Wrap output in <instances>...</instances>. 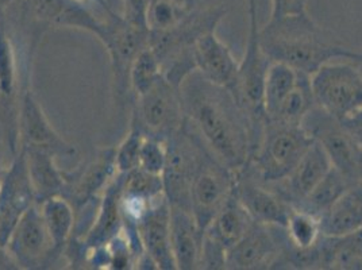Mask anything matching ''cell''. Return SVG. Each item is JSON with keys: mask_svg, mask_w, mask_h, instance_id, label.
<instances>
[{"mask_svg": "<svg viewBox=\"0 0 362 270\" xmlns=\"http://www.w3.org/2000/svg\"><path fill=\"white\" fill-rule=\"evenodd\" d=\"M182 108L212 154L238 172L253 151L252 126L233 92L192 72L180 86Z\"/></svg>", "mask_w": 362, "mask_h": 270, "instance_id": "cell-1", "label": "cell"}, {"mask_svg": "<svg viewBox=\"0 0 362 270\" xmlns=\"http://www.w3.org/2000/svg\"><path fill=\"white\" fill-rule=\"evenodd\" d=\"M259 44L269 60L283 62L311 76L323 64L346 60L349 47L332 44L308 16H287L259 28Z\"/></svg>", "mask_w": 362, "mask_h": 270, "instance_id": "cell-2", "label": "cell"}, {"mask_svg": "<svg viewBox=\"0 0 362 270\" xmlns=\"http://www.w3.org/2000/svg\"><path fill=\"white\" fill-rule=\"evenodd\" d=\"M226 16V7L212 6L207 8H192L180 23L165 31H149V46L160 60L163 74L175 86L195 72L194 46L206 33L216 31L218 25Z\"/></svg>", "mask_w": 362, "mask_h": 270, "instance_id": "cell-3", "label": "cell"}, {"mask_svg": "<svg viewBox=\"0 0 362 270\" xmlns=\"http://www.w3.org/2000/svg\"><path fill=\"white\" fill-rule=\"evenodd\" d=\"M313 142L302 124L265 119L256 149L247 163L265 182L284 180Z\"/></svg>", "mask_w": 362, "mask_h": 270, "instance_id": "cell-4", "label": "cell"}, {"mask_svg": "<svg viewBox=\"0 0 362 270\" xmlns=\"http://www.w3.org/2000/svg\"><path fill=\"white\" fill-rule=\"evenodd\" d=\"M247 1V14H249V37L243 59L238 66V75L231 92L241 105L243 112L252 126L253 133V151L256 149L257 142L262 131L265 122V108H264V86L268 68L272 61L262 50L259 44V26H258V11L257 0ZM253 153V151H252Z\"/></svg>", "mask_w": 362, "mask_h": 270, "instance_id": "cell-5", "label": "cell"}, {"mask_svg": "<svg viewBox=\"0 0 362 270\" xmlns=\"http://www.w3.org/2000/svg\"><path fill=\"white\" fill-rule=\"evenodd\" d=\"M107 16L108 19L102 22L96 37L110 56L117 100L119 105H124L132 100L130 69L139 52L149 45V28L146 23L117 16L110 8Z\"/></svg>", "mask_w": 362, "mask_h": 270, "instance_id": "cell-6", "label": "cell"}, {"mask_svg": "<svg viewBox=\"0 0 362 270\" xmlns=\"http://www.w3.org/2000/svg\"><path fill=\"white\" fill-rule=\"evenodd\" d=\"M206 151V143L187 119L166 141L163 182L169 206L189 207L191 185Z\"/></svg>", "mask_w": 362, "mask_h": 270, "instance_id": "cell-7", "label": "cell"}, {"mask_svg": "<svg viewBox=\"0 0 362 270\" xmlns=\"http://www.w3.org/2000/svg\"><path fill=\"white\" fill-rule=\"evenodd\" d=\"M304 130L327 154L350 187L362 184V149L347 131L342 120L314 107L302 122Z\"/></svg>", "mask_w": 362, "mask_h": 270, "instance_id": "cell-8", "label": "cell"}, {"mask_svg": "<svg viewBox=\"0 0 362 270\" xmlns=\"http://www.w3.org/2000/svg\"><path fill=\"white\" fill-rule=\"evenodd\" d=\"M130 124L146 136L168 141L185 122L180 87L163 75L149 90L132 102Z\"/></svg>", "mask_w": 362, "mask_h": 270, "instance_id": "cell-9", "label": "cell"}, {"mask_svg": "<svg viewBox=\"0 0 362 270\" xmlns=\"http://www.w3.org/2000/svg\"><path fill=\"white\" fill-rule=\"evenodd\" d=\"M310 83L315 105L338 119L362 107V74L356 62H326Z\"/></svg>", "mask_w": 362, "mask_h": 270, "instance_id": "cell-10", "label": "cell"}, {"mask_svg": "<svg viewBox=\"0 0 362 270\" xmlns=\"http://www.w3.org/2000/svg\"><path fill=\"white\" fill-rule=\"evenodd\" d=\"M286 228L253 222L242 240L227 252L226 269H287Z\"/></svg>", "mask_w": 362, "mask_h": 270, "instance_id": "cell-11", "label": "cell"}, {"mask_svg": "<svg viewBox=\"0 0 362 270\" xmlns=\"http://www.w3.org/2000/svg\"><path fill=\"white\" fill-rule=\"evenodd\" d=\"M234 187L235 172L219 161L207 148L189 192V207L203 233L233 195Z\"/></svg>", "mask_w": 362, "mask_h": 270, "instance_id": "cell-12", "label": "cell"}, {"mask_svg": "<svg viewBox=\"0 0 362 270\" xmlns=\"http://www.w3.org/2000/svg\"><path fill=\"white\" fill-rule=\"evenodd\" d=\"M23 74H19L16 46L8 33L6 10H0V133L14 155L19 148V100Z\"/></svg>", "mask_w": 362, "mask_h": 270, "instance_id": "cell-13", "label": "cell"}, {"mask_svg": "<svg viewBox=\"0 0 362 270\" xmlns=\"http://www.w3.org/2000/svg\"><path fill=\"white\" fill-rule=\"evenodd\" d=\"M19 148L44 151L56 158H71L77 148L64 139L34 96L30 86V69L25 72L19 100Z\"/></svg>", "mask_w": 362, "mask_h": 270, "instance_id": "cell-14", "label": "cell"}, {"mask_svg": "<svg viewBox=\"0 0 362 270\" xmlns=\"http://www.w3.org/2000/svg\"><path fill=\"white\" fill-rule=\"evenodd\" d=\"M37 204L23 149L18 148L0 182V245L6 246L21 218Z\"/></svg>", "mask_w": 362, "mask_h": 270, "instance_id": "cell-15", "label": "cell"}, {"mask_svg": "<svg viewBox=\"0 0 362 270\" xmlns=\"http://www.w3.org/2000/svg\"><path fill=\"white\" fill-rule=\"evenodd\" d=\"M117 175L115 148H105L98 151L90 160L81 163L74 170L65 172V197L75 212L84 210L100 200L110 181Z\"/></svg>", "mask_w": 362, "mask_h": 270, "instance_id": "cell-16", "label": "cell"}, {"mask_svg": "<svg viewBox=\"0 0 362 270\" xmlns=\"http://www.w3.org/2000/svg\"><path fill=\"white\" fill-rule=\"evenodd\" d=\"M6 247L19 269H46L59 261L38 204L21 218Z\"/></svg>", "mask_w": 362, "mask_h": 270, "instance_id": "cell-17", "label": "cell"}, {"mask_svg": "<svg viewBox=\"0 0 362 270\" xmlns=\"http://www.w3.org/2000/svg\"><path fill=\"white\" fill-rule=\"evenodd\" d=\"M234 194L253 221L284 227L292 207L269 182L259 179L249 163L235 172Z\"/></svg>", "mask_w": 362, "mask_h": 270, "instance_id": "cell-18", "label": "cell"}, {"mask_svg": "<svg viewBox=\"0 0 362 270\" xmlns=\"http://www.w3.org/2000/svg\"><path fill=\"white\" fill-rule=\"evenodd\" d=\"M332 168L327 154L314 141L287 177L272 182V187L287 200L292 209H296Z\"/></svg>", "mask_w": 362, "mask_h": 270, "instance_id": "cell-19", "label": "cell"}, {"mask_svg": "<svg viewBox=\"0 0 362 270\" xmlns=\"http://www.w3.org/2000/svg\"><path fill=\"white\" fill-rule=\"evenodd\" d=\"M136 231L145 253L151 255L158 269H177L172 252L170 206L165 195L151 206L138 223Z\"/></svg>", "mask_w": 362, "mask_h": 270, "instance_id": "cell-20", "label": "cell"}, {"mask_svg": "<svg viewBox=\"0 0 362 270\" xmlns=\"http://www.w3.org/2000/svg\"><path fill=\"white\" fill-rule=\"evenodd\" d=\"M195 69L215 86L231 90L235 84L240 62L215 31L202 35L194 46Z\"/></svg>", "mask_w": 362, "mask_h": 270, "instance_id": "cell-21", "label": "cell"}, {"mask_svg": "<svg viewBox=\"0 0 362 270\" xmlns=\"http://www.w3.org/2000/svg\"><path fill=\"white\" fill-rule=\"evenodd\" d=\"M203 234L189 207L170 206L172 252L177 269H199Z\"/></svg>", "mask_w": 362, "mask_h": 270, "instance_id": "cell-22", "label": "cell"}, {"mask_svg": "<svg viewBox=\"0 0 362 270\" xmlns=\"http://www.w3.org/2000/svg\"><path fill=\"white\" fill-rule=\"evenodd\" d=\"M325 237H342L362 228V184L347 188L320 218Z\"/></svg>", "mask_w": 362, "mask_h": 270, "instance_id": "cell-23", "label": "cell"}, {"mask_svg": "<svg viewBox=\"0 0 362 270\" xmlns=\"http://www.w3.org/2000/svg\"><path fill=\"white\" fill-rule=\"evenodd\" d=\"M253 222V218L233 192L226 204L215 215L211 223L206 227L204 237L228 252L242 240Z\"/></svg>", "mask_w": 362, "mask_h": 270, "instance_id": "cell-24", "label": "cell"}, {"mask_svg": "<svg viewBox=\"0 0 362 270\" xmlns=\"http://www.w3.org/2000/svg\"><path fill=\"white\" fill-rule=\"evenodd\" d=\"M23 151L26 154V163L37 204L45 201L46 199L62 196L65 179L64 170H61L56 164L57 158L44 151L23 149Z\"/></svg>", "mask_w": 362, "mask_h": 270, "instance_id": "cell-25", "label": "cell"}, {"mask_svg": "<svg viewBox=\"0 0 362 270\" xmlns=\"http://www.w3.org/2000/svg\"><path fill=\"white\" fill-rule=\"evenodd\" d=\"M47 233L53 243L56 257L60 259L74 237L76 212L72 204L62 196H54L40 203Z\"/></svg>", "mask_w": 362, "mask_h": 270, "instance_id": "cell-26", "label": "cell"}, {"mask_svg": "<svg viewBox=\"0 0 362 270\" xmlns=\"http://www.w3.org/2000/svg\"><path fill=\"white\" fill-rule=\"evenodd\" d=\"M303 72L283 62L272 61L264 86L265 118L271 117L288 93L295 88Z\"/></svg>", "mask_w": 362, "mask_h": 270, "instance_id": "cell-27", "label": "cell"}, {"mask_svg": "<svg viewBox=\"0 0 362 270\" xmlns=\"http://www.w3.org/2000/svg\"><path fill=\"white\" fill-rule=\"evenodd\" d=\"M315 107V100L311 90L310 76L303 74L295 86L277 107V110L265 119L279 120L291 124H302L304 117Z\"/></svg>", "mask_w": 362, "mask_h": 270, "instance_id": "cell-28", "label": "cell"}, {"mask_svg": "<svg viewBox=\"0 0 362 270\" xmlns=\"http://www.w3.org/2000/svg\"><path fill=\"white\" fill-rule=\"evenodd\" d=\"M350 185L342 177V175L332 168L329 173L322 179L317 187L311 191L302 203L296 207L299 210L307 211L317 218H320L326 211L332 207V203L342 195Z\"/></svg>", "mask_w": 362, "mask_h": 270, "instance_id": "cell-29", "label": "cell"}, {"mask_svg": "<svg viewBox=\"0 0 362 270\" xmlns=\"http://www.w3.org/2000/svg\"><path fill=\"white\" fill-rule=\"evenodd\" d=\"M289 246L295 250H308L323 237L320 219L307 211L292 209L284 225Z\"/></svg>", "mask_w": 362, "mask_h": 270, "instance_id": "cell-30", "label": "cell"}, {"mask_svg": "<svg viewBox=\"0 0 362 270\" xmlns=\"http://www.w3.org/2000/svg\"><path fill=\"white\" fill-rule=\"evenodd\" d=\"M163 75L164 74H163L160 60L157 59L156 53L151 50V46H146L139 52L136 60L133 61V65L130 69L129 81H130L132 102L134 98L149 90Z\"/></svg>", "mask_w": 362, "mask_h": 270, "instance_id": "cell-31", "label": "cell"}, {"mask_svg": "<svg viewBox=\"0 0 362 270\" xmlns=\"http://www.w3.org/2000/svg\"><path fill=\"white\" fill-rule=\"evenodd\" d=\"M192 8L194 7L181 4L175 0H149L146 10V23L149 31H165L176 26Z\"/></svg>", "mask_w": 362, "mask_h": 270, "instance_id": "cell-32", "label": "cell"}, {"mask_svg": "<svg viewBox=\"0 0 362 270\" xmlns=\"http://www.w3.org/2000/svg\"><path fill=\"white\" fill-rule=\"evenodd\" d=\"M146 135L136 126L130 124V130L123 138L121 143L115 148V166L117 173L127 175L139 166L141 146Z\"/></svg>", "mask_w": 362, "mask_h": 270, "instance_id": "cell-33", "label": "cell"}, {"mask_svg": "<svg viewBox=\"0 0 362 270\" xmlns=\"http://www.w3.org/2000/svg\"><path fill=\"white\" fill-rule=\"evenodd\" d=\"M166 161V142L153 138V136H145L142 146H141V154H139V169L156 175L163 176Z\"/></svg>", "mask_w": 362, "mask_h": 270, "instance_id": "cell-34", "label": "cell"}, {"mask_svg": "<svg viewBox=\"0 0 362 270\" xmlns=\"http://www.w3.org/2000/svg\"><path fill=\"white\" fill-rule=\"evenodd\" d=\"M304 13H307L305 0H272L269 19H279L283 16H298Z\"/></svg>", "mask_w": 362, "mask_h": 270, "instance_id": "cell-35", "label": "cell"}, {"mask_svg": "<svg viewBox=\"0 0 362 270\" xmlns=\"http://www.w3.org/2000/svg\"><path fill=\"white\" fill-rule=\"evenodd\" d=\"M342 120L347 131L356 139V142L361 146L362 149V107L349 114Z\"/></svg>", "mask_w": 362, "mask_h": 270, "instance_id": "cell-36", "label": "cell"}, {"mask_svg": "<svg viewBox=\"0 0 362 270\" xmlns=\"http://www.w3.org/2000/svg\"><path fill=\"white\" fill-rule=\"evenodd\" d=\"M19 266L14 257L8 252L6 246L0 245V270H18Z\"/></svg>", "mask_w": 362, "mask_h": 270, "instance_id": "cell-37", "label": "cell"}, {"mask_svg": "<svg viewBox=\"0 0 362 270\" xmlns=\"http://www.w3.org/2000/svg\"><path fill=\"white\" fill-rule=\"evenodd\" d=\"M347 61H351V62H356V64H362V52L350 49L349 53H347Z\"/></svg>", "mask_w": 362, "mask_h": 270, "instance_id": "cell-38", "label": "cell"}, {"mask_svg": "<svg viewBox=\"0 0 362 270\" xmlns=\"http://www.w3.org/2000/svg\"><path fill=\"white\" fill-rule=\"evenodd\" d=\"M18 0H0V10H6L8 6L14 4Z\"/></svg>", "mask_w": 362, "mask_h": 270, "instance_id": "cell-39", "label": "cell"}, {"mask_svg": "<svg viewBox=\"0 0 362 270\" xmlns=\"http://www.w3.org/2000/svg\"><path fill=\"white\" fill-rule=\"evenodd\" d=\"M71 1H74V3H78V4H84V6H86V4H88L90 1H98V3H99V4H102V6H105V4H106L103 0H71Z\"/></svg>", "mask_w": 362, "mask_h": 270, "instance_id": "cell-40", "label": "cell"}, {"mask_svg": "<svg viewBox=\"0 0 362 270\" xmlns=\"http://www.w3.org/2000/svg\"><path fill=\"white\" fill-rule=\"evenodd\" d=\"M175 1H179L181 4H185V6H191V7H194V3H195V0H175Z\"/></svg>", "mask_w": 362, "mask_h": 270, "instance_id": "cell-41", "label": "cell"}, {"mask_svg": "<svg viewBox=\"0 0 362 270\" xmlns=\"http://www.w3.org/2000/svg\"><path fill=\"white\" fill-rule=\"evenodd\" d=\"M3 175H4V168L1 165V160H0V182H1V179H3Z\"/></svg>", "mask_w": 362, "mask_h": 270, "instance_id": "cell-42", "label": "cell"}]
</instances>
